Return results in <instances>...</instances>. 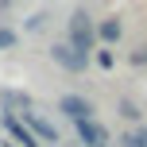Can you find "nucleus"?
<instances>
[{
  "mask_svg": "<svg viewBox=\"0 0 147 147\" xmlns=\"http://www.w3.org/2000/svg\"><path fill=\"white\" fill-rule=\"evenodd\" d=\"M54 62H58V66H66V70H74V74H78V70H85V62H89V54H81V51H78V47H74V43H58V47H54Z\"/></svg>",
  "mask_w": 147,
  "mask_h": 147,
  "instance_id": "nucleus-2",
  "label": "nucleus"
},
{
  "mask_svg": "<svg viewBox=\"0 0 147 147\" xmlns=\"http://www.w3.org/2000/svg\"><path fill=\"white\" fill-rule=\"evenodd\" d=\"M78 136H81L85 147H109V132H105L97 120H81V124H78Z\"/></svg>",
  "mask_w": 147,
  "mask_h": 147,
  "instance_id": "nucleus-4",
  "label": "nucleus"
},
{
  "mask_svg": "<svg viewBox=\"0 0 147 147\" xmlns=\"http://www.w3.org/2000/svg\"><path fill=\"white\" fill-rule=\"evenodd\" d=\"M97 31H101V39H109V43H116V39H120V23H116V20H105Z\"/></svg>",
  "mask_w": 147,
  "mask_h": 147,
  "instance_id": "nucleus-7",
  "label": "nucleus"
},
{
  "mask_svg": "<svg viewBox=\"0 0 147 147\" xmlns=\"http://www.w3.org/2000/svg\"><path fill=\"white\" fill-rule=\"evenodd\" d=\"M140 58H147V54H140Z\"/></svg>",
  "mask_w": 147,
  "mask_h": 147,
  "instance_id": "nucleus-11",
  "label": "nucleus"
},
{
  "mask_svg": "<svg viewBox=\"0 0 147 147\" xmlns=\"http://www.w3.org/2000/svg\"><path fill=\"white\" fill-rule=\"evenodd\" d=\"M23 120L31 124V132H39L43 140H51V143H58V132H54V124H47L39 112H23Z\"/></svg>",
  "mask_w": 147,
  "mask_h": 147,
  "instance_id": "nucleus-6",
  "label": "nucleus"
},
{
  "mask_svg": "<svg viewBox=\"0 0 147 147\" xmlns=\"http://www.w3.org/2000/svg\"><path fill=\"white\" fill-rule=\"evenodd\" d=\"M16 43V35H12V31H0V47H12Z\"/></svg>",
  "mask_w": 147,
  "mask_h": 147,
  "instance_id": "nucleus-10",
  "label": "nucleus"
},
{
  "mask_svg": "<svg viewBox=\"0 0 147 147\" xmlns=\"http://www.w3.org/2000/svg\"><path fill=\"white\" fill-rule=\"evenodd\" d=\"M4 128L12 132V140H16V143H23V147H39V143H35V136H31V128H23L16 116H4Z\"/></svg>",
  "mask_w": 147,
  "mask_h": 147,
  "instance_id": "nucleus-5",
  "label": "nucleus"
},
{
  "mask_svg": "<svg viewBox=\"0 0 147 147\" xmlns=\"http://www.w3.org/2000/svg\"><path fill=\"white\" fill-rule=\"evenodd\" d=\"M70 43L78 47L81 54L93 51V23H89L85 12H74V20H70Z\"/></svg>",
  "mask_w": 147,
  "mask_h": 147,
  "instance_id": "nucleus-1",
  "label": "nucleus"
},
{
  "mask_svg": "<svg viewBox=\"0 0 147 147\" xmlns=\"http://www.w3.org/2000/svg\"><path fill=\"white\" fill-rule=\"evenodd\" d=\"M58 109L62 112H66V116L74 120V124H81V120H93V105H89V101H81V97H62V101H58Z\"/></svg>",
  "mask_w": 147,
  "mask_h": 147,
  "instance_id": "nucleus-3",
  "label": "nucleus"
},
{
  "mask_svg": "<svg viewBox=\"0 0 147 147\" xmlns=\"http://www.w3.org/2000/svg\"><path fill=\"white\" fill-rule=\"evenodd\" d=\"M97 62H101L105 70H112V54H109V51H101V54H97Z\"/></svg>",
  "mask_w": 147,
  "mask_h": 147,
  "instance_id": "nucleus-9",
  "label": "nucleus"
},
{
  "mask_svg": "<svg viewBox=\"0 0 147 147\" xmlns=\"http://www.w3.org/2000/svg\"><path fill=\"white\" fill-rule=\"evenodd\" d=\"M124 147H147V132H132L124 140Z\"/></svg>",
  "mask_w": 147,
  "mask_h": 147,
  "instance_id": "nucleus-8",
  "label": "nucleus"
}]
</instances>
